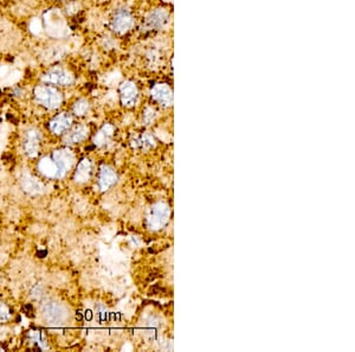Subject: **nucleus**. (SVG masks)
<instances>
[{"label":"nucleus","instance_id":"21","mask_svg":"<svg viewBox=\"0 0 355 352\" xmlns=\"http://www.w3.org/2000/svg\"><path fill=\"white\" fill-rule=\"evenodd\" d=\"M10 318H11V314H10L9 308L5 305L0 304V323L8 322Z\"/></svg>","mask_w":355,"mask_h":352},{"label":"nucleus","instance_id":"12","mask_svg":"<svg viewBox=\"0 0 355 352\" xmlns=\"http://www.w3.org/2000/svg\"><path fill=\"white\" fill-rule=\"evenodd\" d=\"M91 174V163L88 159H83L81 161L78 166H77L76 173H75V182L83 184L87 183L90 179Z\"/></svg>","mask_w":355,"mask_h":352},{"label":"nucleus","instance_id":"7","mask_svg":"<svg viewBox=\"0 0 355 352\" xmlns=\"http://www.w3.org/2000/svg\"><path fill=\"white\" fill-rule=\"evenodd\" d=\"M152 96L161 105L170 107L173 103V94L167 84H156L152 89Z\"/></svg>","mask_w":355,"mask_h":352},{"label":"nucleus","instance_id":"5","mask_svg":"<svg viewBox=\"0 0 355 352\" xmlns=\"http://www.w3.org/2000/svg\"><path fill=\"white\" fill-rule=\"evenodd\" d=\"M42 80L47 83L63 84V86H66V84L72 83L73 77L68 70L59 68V66H56V68H52L51 70H49Z\"/></svg>","mask_w":355,"mask_h":352},{"label":"nucleus","instance_id":"11","mask_svg":"<svg viewBox=\"0 0 355 352\" xmlns=\"http://www.w3.org/2000/svg\"><path fill=\"white\" fill-rule=\"evenodd\" d=\"M116 181H117V175H116L114 170L103 165V166L101 167L100 179H98V186H100L102 191H105V190L111 188L116 183Z\"/></svg>","mask_w":355,"mask_h":352},{"label":"nucleus","instance_id":"13","mask_svg":"<svg viewBox=\"0 0 355 352\" xmlns=\"http://www.w3.org/2000/svg\"><path fill=\"white\" fill-rule=\"evenodd\" d=\"M167 12L165 10H157V11L153 12L152 15L148 17L147 19V25H148L150 29H159V27H163L165 25V23L167 22Z\"/></svg>","mask_w":355,"mask_h":352},{"label":"nucleus","instance_id":"14","mask_svg":"<svg viewBox=\"0 0 355 352\" xmlns=\"http://www.w3.org/2000/svg\"><path fill=\"white\" fill-rule=\"evenodd\" d=\"M88 133H89V129H88L86 126H77V127L73 128L72 131L65 136L64 142L66 144L81 143L87 138Z\"/></svg>","mask_w":355,"mask_h":352},{"label":"nucleus","instance_id":"2","mask_svg":"<svg viewBox=\"0 0 355 352\" xmlns=\"http://www.w3.org/2000/svg\"><path fill=\"white\" fill-rule=\"evenodd\" d=\"M34 95L37 101L49 109L57 108L62 103L61 93L52 87H37Z\"/></svg>","mask_w":355,"mask_h":352},{"label":"nucleus","instance_id":"3","mask_svg":"<svg viewBox=\"0 0 355 352\" xmlns=\"http://www.w3.org/2000/svg\"><path fill=\"white\" fill-rule=\"evenodd\" d=\"M42 311H43V315L45 316V319L50 324H52V325L63 324L66 320V318H68V313H66L65 308L63 307L61 304H58V302H47V304H44Z\"/></svg>","mask_w":355,"mask_h":352},{"label":"nucleus","instance_id":"20","mask_svg":"<svg viewBox=\"0 0 355 352\" xmlns=\"http://www.w3.org/2000/svg\"><path fill=\"white\" fill-rule=\"evenodd\" d=\"M155 119V111L152 108H147L145 111V115H143V120H145L146 125H150Z\"/></svg>","mask_w":355,"mask_h":352},{"label":"nucleus","instance_id":"4","mask_svg":"<svg viewBox=\"0 0 355 352\" xmlns=\"http://www.w3.org/2000/svg\"><path fill=\"white\" fill-rule=\"evenodd\" d=\"M52 160L55 161L56 166H57V174L56 178H63L66 174L70 168H71L75 157L71 151L69 150H58L55 151L52 154Z\"/></svg>","mask_w":355,"mask_h":352},{"label":"nucleus","instance_id":"19","mask_svg":"<svg viewBox=\"0 0 355 352\" xmlns=\"http://www.w3.org/2000/svg\"><path fill=\"white\" fill-rule=\"evenodd\" d=\"M142 146L145 150H148L150 147L155 146V140H154L153 135L150 134H145L142 136L141 139H140L139 144H136V146Z\"/></svg>","mask_w":355,"mask_h":352},{"label":"nucleus","instance_id":"1","mask_svg":"<svg viewBox=\"0 0 355 352\" xmlns=\"http://www.w3.org/2000/svg\"><path fill=\"white\" fill-rule=\"evenodd\" d=\"M168 218H170V207L166 203L160 202L150 209L148 217H147V224L152 230H159L167 223Z\"/></svg>","mask_w":355,"mask_h":352},{"label":"nucleus","instance_id":"9","mask_svg":"<svg viewBox=\"0 0 355 352\" xmlns=\"http://www.w3.org/2000/svg\"><path fill=\"white\" fill-rule=\"evenodd\" d=\"M71 124H72L71 116L66 114V113H62V114L56 116L54 120L50 122L49 127H50V131L52 133H55V134H62V133L68 131Z\"/></svg>","mask_w":355,"mask_h":352},{"label":"nucleus","instance_id":"17","mask_svg":"<svg viewBox=\"0 0 355 352\" xmlns=\"http://www.w3.org/2000/svg\"><path fill=\"white\" fill-rule=\"evenodd\" d=\"M112 133H114V128L111 125H104L100 132L95 135L94 144L96 146H103L104 144H107L109 139L111 138Z\"/></svg>","mask_w":355,"mask_h":352},{"label":"nucleus","instance_id":"8","mask_svg":"<svg viewBox=\"0 0 355 352\" xmlns=\"http://www.w3.org/2000/svg\"><path fill=\"white\" fill-rule=\"evenodd\" d=\"M121 100L126 107H133L138 100V88L133 82H125L120 88Z\"/></svg>","mask_w":355,"mask_h":352},{"label":"nucleus","instance_id":"18","mask_svg":"<svg viewBox=\"0 0 355 352\" xmlns=\"http://www.w3.org/2000/svg\"><path fill=\"white\" fill-rule=\"evenodd\" d=\"M88 109H89V102L87 100H80L77 101L75 105H73V113H75L76 115L82 116L86 114L88 112Z\"/></svg>","mask_w":355,"mask_h":352},{"label":"nucleus","instance_id":"6","mask_svg":"<svg viewBox=\"0 0 355 352\" xmlns=\"http://www.w3.org/2000/svg\"><path fill=\"white\" fill-rule=\"evenodd\" d=\"M133 26V17L131 13L127 11H119L116 13L114 19H112L111 27L112 30L116 31L117 33H126L132 29Z\"/></svg>","mask_w":355,"mask_h":352},{"label":"nucleus","instance_id":"16","mask_svg":"<svg viewBox=\"0 0 355 352\" xmlns=\"http://www.w3.org/2000/svg\"><path fill=\"white\" fill-rule=\"evenodd\" d=\"M38 168H40L41 173L47 175V177H56V174H57V166H56L52 158H44L38 165Z\"/></svg>","mask_w":355,"mask_h":352},{"label":"nucleus","instance_id":"10","mask_svg":"<svg viewBox=\"0 0 355 352\" xmlns=\"http://www.w3.org/2000/svg\"><path fill=\"white\" fill-rule=\"evenodd\" d=\"M40 143H41L40 133L34 131V129H31V131L27 132L25 144H24V147H25L27 156L31 158L37 157L38 151H40Z\"/></svg>","mask_w":355,"mask_h":352},{"label":"nucleus","instance_id":"15","mask_svg":"<svg viewBox=\"0 0 355 352\" xmlns=\"http://www.w3.org/2000/svg\"><path fill=\"white\" fill-rule=\"evenodd\" d=\"M22 186L26 192L31 193V195H36V193L42 192L43 186L37 179H34L31 175H24L22 179Z\"/></svg>","mask_w":355,"mask_h":352}]
</instances>
